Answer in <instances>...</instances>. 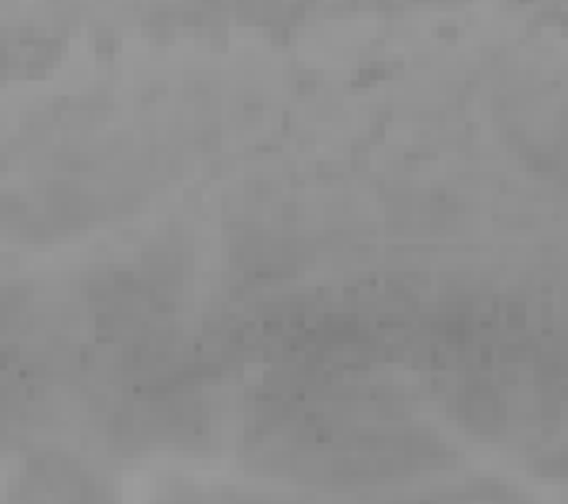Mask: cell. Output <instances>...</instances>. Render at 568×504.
Segmentation results:
<instances>
[{
	"mask_svg": "<svg viewBox=\"0 0 568 504\" xmlns=\"http://www.w3.org/2000/svg\"><path fill=\"white\" fill-rule=\"evenodd\" d=\"M8 504H108V497L89 471L54 458V463L23 474Z\"/></svg>",
	"mask_w": 568,
	"mask_h": 504,
	"instance_id": "1",
	"label": "cell"
}]
</instances>
